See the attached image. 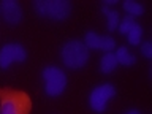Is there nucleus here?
<instances>
[{
  "mask_svg": "<svg viewBox=\"0 0 152 114\" xmlns=\"http://www.w3.org/2000/svg\"><path fill=\"white\" fill-rule=\"evenodd\" d=\"M90 57L89 48L81 40H68L60 48V60L71 70H81L87 65Z\"/></svg>",
  "mask_w": 152,
  "mask_h": 114,
  "instance_id": "nucleus-1",
  "label": "nucleus"
},
{
  "mask_svg": "<svg viewBox=\"0 0 152 114\" xmlns=\"http://www.w3.org/2000/svg\"><path fill=\"white\" fill-rule=\"evenodd\" d=\"M32 102L26 92L7 90L0 97V114H30Z\"/></svg>",
  "mask_w": 152,
  "mask_h": 114,
  "instance_id": "nucleus-2",
  "label": "nucleus"
},
{
  "mask_svg": "<svg viewBox=\"0 0 152 114\" xmlns=\"http://www.w3.org/2000/svg\"><path fill=\"white\" fill-rule=\"evenodd\" d=\"M37 14L51 21H65L71 14V3L68 0H35L33 2Z\"/></svg>",
  "mask_w": 152,
  "mask_h": 114,
  "instance_id": "nucleus-3",
  "label": "nucleus"
},
{
  "mask_svg": "<svg viewBox=\"0 0 152 114\" xmlns=\"http://www.w3.org/2000/svg\"><path fill=\"white\" fill-rule=\"evenodd\" d=\"M45 94L48 97H60L66 89V75L57 65H48L41 71Z\"/></svg>",
  "mask_w": 152,
  "mask_h": 114,
  "instance_id": "nucleus-4",
  "label": "nucleus"
},
{
  "mask_svg": "<svg viewBox=\"0 0 152 114\" xmlns=\"http://www.w3.org/2000/svg\"><path fill=\"white\" fill-rule=\"evenodd\" d=\"M114 95H116V87L109 83L100 84L97 87H94L89 94V106L92 108V111L102 114L106 111L108 103Z\"/></svg>",
  "mask_w": 152,
  "mask_h": 114,
  "instance_id": "nucleus-5",
  "label": "nucleus"
},
{
  "mask_svg": "<svg viewBox=\"0 0 152 114\" xmlns=\"http://www.w3.org/2000/svg\"><path fill=\"white\" fill-rule=\"evenodd\" d=\"M27 59L26 48L19 43H7L0 48V68L7 70L13 64H21Z\"/></svg>",
  "mask_w": 152,
  "mask_h": 114,
  "instance_id": "nucleus-6",
  "label": "nucleus"
},
{
  "mask_svg": "<svg viewBox=\"0 0 152 114\" xmlns=\"http://www.w3.org/2000/svg\"><path fill=\"white\" fill-rule=\"evenodd\" d=\"M84 45L89 49H97L103 52H113L116 49V40L109 35H98L95 32H87L84 37Z\"/></svg>",
  "mask_w": 152,
  "mask_h": 114,
  "instance_id": "nucleus-7",
  "label": "nucleus"
},
{
  "mask_svg": "<svg viewBox=\"0 0 152 114\" xmlns=\"http://www.w3.org/2000/svg\"><path fill=\"white\" fill-rule=\"evenodd\" d=\"M0 10H2L3 19L11 26H16L22 21V8L16 0H3L0 3Z\"/></svg>",
  "mask_w": 152,
  "mask_h": 114,
  "instance_id": "nucleus-8",
  "label": "nucleus"
},
{
  "mask_svg": "<svg viewBox=\"0 0 152 114\" xmlns=\"http://www.w3.org/2000/svg\"><path fill=\"white\" fill-rule=\"evenodd\" d=\"M114 56H116V60L119 65L124 66H133L136 64V56L132 54V51L128 49L127 46H119L116 51H114Z\"/></svg>",
  "mask_w": 152,
  "mask_h": 114,
  "instance_id": "nucleus-9",
  "label": "nucleus"
},
{
  "mask_svg": "<svg viewBox=\"0 0 152 114\" xmlns=\"http://www.w3.org/2000/svg\"><path fill=\"white\" fill-rule=\"evenodd\" d=\"M117 66H119V64L116 60V56H114V51L113 52H104L102 56V59H100V71H102L103 75L113 73Z\"/></svg>",
  "mask_w": 152,
  "mask_h": 114,
  "instance_id": "nucleus-10",
  "label": "nucleus"
},
{
  "mask_svg": "<svg viewBox=\"0 0 152 114\" xmlns=\"http://www.w3.org/2000/svg\"><path fill=\"white\" fill-rule=\"evenodd\" d=\"M102 13L108 19V27L106 28L109 32L116 30L117 26H119V21H121V14H119V11H117V10H114V8H109V7L102 5Z\"/></svg>",
  "mask_w": 152,
  "mask_h": 114,
  "instance_id": "nucleus-11",
  "label": "nucleus"
},
{
  "mask_svg": "<svg viewBox=\"0 0 152 114\" xmlns=\"http://www.w3.org/2000/svg\"><path fill=\"white\" fill-rule=\"evenodd\" d=\"M124 10L127 11L128 16H142L144 14V5L140 2H135V0H125L124 2Z\"/></svg>",
  "mask_w": 152,
  "mask_h": 114,
  "instance_id": "nucleus-12",
  "label": "nucleus"
},
{
  "mask_svg": "<svg viewBox=\"0 0 152 114\" xmlns=\"http://www.w3.org/2000/svg\"><path fill=\"white\" fill-rule=\"evenodd\" d=\"M142 35H144L142 27L140 26V24H136V26L127 33V41H128V45H132V46H140V43H141V40H142Z\"/></svg>",
  "mask_w": 152,
  "mask_h": 114,
  "instance_id": "nucleus-13",
  "label": "nucleus"
},
{
  "mask_svg": "<svg viewBox=\"0 0 152 114\" xmlns=\"http://www.w3.org/2000/svg\"><path fill=\"white\" fill-rule=\"evenodd\" d=\"M135 26H136L135 18H133V16H128V14H127L125 18H122L121 21H119L117 30H119V33H121V35H127V33L130 32Z\"/></svg>",
  "mask_w": 152,
  "mask_h": 114,
  "instance_id": "nucleus-14",
  "label": "nucleus"
},
{
  "mask_svg": "<svg viewBox=\"0 0 152 114\" xmlns=\"http://www.w3.org/2000/svg\"><path fill=\"white\" fill-rule=\"evenodd\" d=\"M141 52L146 59H152V43L151 41L141 43Z\"/></svg>",
  "mask_w": 152,
  "mask_h": 114,
  "instance_id": "nucleus-15",
  "label": "nucleus"
},
{
  "mask_svg": "<svg viewBox=\"0 0 152 114\" xmlns=\"http://www.w3.org/2000/svg\"><path fill=\"white\" fill-rule=\"evenodd\" d=\"M116 3H117L116 0H104V2H103V5H104V7H109V8H111L113 5H116Z\"/></svg>",
  "mask_w": 152,
  "mask_h": 114,
  "instance_id": "nucleus-16",
  "label": "nucleus"
},
{
  "mask_svg": "<svg viewBox=\"0 0 152 114\" xmlns=\"http://www.w3.org/2000/svg\"><path fill=\"white\" fill-rule=\"evenodd\" d=\"M125 114H141V113L138 111V109H130V111H127Z\"/></svg>",
  "mask_w": 152,
  "mask_h": 114,
  "instance_id": "nucleus-17",
  "label": "nucleus"
}]
</instances>
